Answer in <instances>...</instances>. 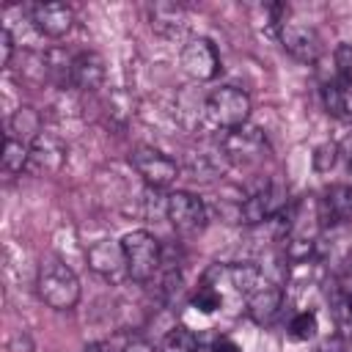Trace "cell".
<instances>
[{
	"label": "cell",
	"instance_id": "cell-1",
	"mask_svg": "<svg viewBox=\"0 0 352 352\" xmlns=\"http://www.w3.org/2000/svg\"><path fill=\"white\" fill-rule=\"evenodd\" d=\"M36 292L44 300V305H50L55 311H72L80 302V280H77L74 270L66 261H60L58 256H47L38 264Z\"/></svg>",
	"mask_w": 352,
	"mask_h": 352
},
{
	"label": "cell",
	"instance_id": "cell-2",
	"mask_svg": "<svg viewBox=\"0 0 352 352\" xmlns=\"http://www.w3.org/2000/svg\"><path fill=\"white\" fill-rule=\"evenodd\" d=\"M121 248H124V261H126V278H132L135 283H148L160 272L162 245L157 242L151 231L138 228V231L124 234Z\"/></svg>",
	"mask_w": 352,
	"mask_h": 352
},
{
	"label": "cell",
	"instance_id": "cell-3",
	"mask_svg": "<svg viewBox=\"0 0 352 352\" xmlns=\"http://www.w3.org/2000/svg\"><path fill=\"white\" fill-rule=\"evenodd\" d=\"M204 113H206L209 124L220 126L223 132L245 126L250 118V96L236 85L214 88L204 102Z\"/></svg>",
	"mask_w": 352,
	"mask_h": 352
},
{
	"label": "cell",
	"instance_id": "cell-4",
	"mask_svg": "<svg viewBox=\"0 0 352 352\" xmlns=\"http://www.w3.org/2000/svg\"><path fill=\"white\" fill-rule=\"evenodd\" d=\"M129 162L132 168L138 170V176L148 184V187H170L176 179H179V165L173 157H168L165 151L154 148V146H138L132 154H129Z\"/></svg>",
	"mask_w": 352,
	"mask_h": 352
},
{
	"label": "cell",
	"instance_id": "cell-5",
	"mask_svg": "<svg viewBox=\"0 0 352 352\" xmlns=\"http://www.w3.org/2000/svg\"><path fill=\"white\" fill-rule=\"evenodd\" d=\"M165 217L179 234H198L206 226V206L190 190H173L165 198Z\"/></svg>",
	"mask_w": 352,
	"mask_h": 352
},
{
	"label": "cell",
	"instance_id": "cell-6",
	"mask_svg": "<svg viewBox=\"0 0 352 352\" xmlns=\"http://www.w3.org/2000/svg\"><path fill=\"white\" fill-rule=\"evenodd\" d=\"M220 151L226 154L228 162H239V165H250V162H258L267 151V140H264V132L256 129V126H236V129H228L223 132V140H220Z\"/></svg>",
	"mask_w": 352,
	"mask_h": 352
},
{
	"label": "cell",
	"instance_id": "cell-7",
	"mask_svg": "<svg viewBox=\"0 0 352 352\" xmlns=\"http://www.w3.org/2000/svg\"><path fill=\"white\" fill-rule=\"evenodd\" d=\"M286 206V187L270 182L261 190H256L253 195L242 198V223L248 226H261L270 223L272 217H278Z\"/></svg>",
	"mask_w": 352,
	"mask_h": 352
},
{
	"label": "cell",
	"instance_id": "cell-8",
	"mask_svg": "<svg viewBox=\"0 0 352 352\" xmlns=\"http://www.w3.org/2000/svg\"><path fill=\"white\" fill-rule=\"evenodd\" d=\"M182 69L198 80V82H206V80H214L217 72H220V55H217V47L198 36V38H190L184 47H182Z\"/></svg>",
	"mask_w": 352,
	"mask_h": 352
},
{
	"label": "cell",
	"instance_id": "cell-9",
	"mask_svg": "<svg viewBox=\"0 0 352 352\" xmlns=\"http://www.w3.org/2000/svg\"><path fill=\"white\" fill-rule=\"evenodd\" d=\"M278 36H280V44L283 50L294 58V60H302V63H314L322 52V38L319 33L311 28V25H300V22H283L278 28Z\"/></svg>",
	"mask_w": 352,
	"mask_h": 352
},
{
	"label": "cell",
	"instance_id": "cell-10",
	"mask_svg": "<svg viewBox=\"0 0 352 352\" xmlns=\"http://www.w3.org/2000/svg\"><path fill=\"white\" fill-rule=\"evenodd\" d=\"M66 162V143L52 135V132H41L33 143H30V160H28V170L38 173V176H50L58 173Z\"/></svg>",
	"mask_w": 352,
	"mask_h": 352
},
{
	"label": "cell",
	"instance_id": "cell-11",
	"mask_svg": "<svg viewBox=\"0 0 352 352\" xmlns=\"http://www.w3.org/2000/svg\"><path fill=\"white\" fill-rule=\"evenodd\" d=\"M85 256H88V267L107 280H118L121 275H126L124 248L116 239H96L94 245H88Z\"/></svg>",
	"mask_w": 352,
	"mask_h": 352
},
{
	"label": "cell",
	"instance_id": "cell-12",
	"mask_svg": "<svg viewBox=\"0 0 352 352\" xmlns=\"http://www.w3.org/2000/svg\"><path fill=\"white\" fill-rule=\"evenodd\" d=\"M30 22L41 36L60 38L74 25V11L66 3H38L30 8Z\"/></svg>",
	"mask_w": 352,
	"mask_h": 352
},
{
	"label": "cell",
	"instance_id": "cell-13",
	"mask_svg": "<svg viewBox=\"0 0 352 352\" xmlns=\"http://www.w3.org/2000/svg\"><path fill=\"white\" fill-rule=\"evenodd\" d=\"M280 308H283V289L275 286V283H264L261 289H256V292L248 297V305H245L250 322H256V324H261V327H264V324H272V322L278 319Z\"/></svg>",
	"mask_w": 352,
	"mask_h": 352
},
{
	"label": "cell",
	"instance_id": "cell-14",
	"mask_svg": "<svg viewBox=\"0 0 352 352\" xmlns=\"http://www.w3.org/2000/svg\"><path fill=\"white\" fill-rule=\"evenodd\" d=\"M322 226L327 223H349L352 220V184H333L316 204Z\"/></svg>",
	"mask_w": 352,
	"mask_h": 352
},
{
	"label": "cell",
	"instance_id": "cell-15",
	"mask_svg": "<svg viewBox=\"0 0 352 352\" xmlns=\"http://www.w3.org/2000/svg\"><path fill=\"white\" fill-rule=\"evenodd\" d=\"M107 69L99 52H80L72 58V85L80 91H99L104 85Z\"/></svg>",
	"mask_w": 352,
	"mask_h": 352
},
{
	"label": "cell",
	"instance_id": "cell-16",
	"mask_svg": "<svg viewBox=\"0 0 352 352\" xmlns=\"http://www.w3.org/2000/svg\"><path fill=\"white\" fill-rule=\"evenodd\" d=\"M220 278H226L228 280V286L236 292V294H245V297H250L256 289H261L267 280H264V275H261V267H256V264H250V261H239V264H214L212 267Z\"/></svg>",
	"mask_w": 352,
	"mask_h": 352
},
{
	"label": "cell",
	"instance_id": "cell-17",
	"mask_svg": "<svg viewBox=\"0 0 352 352\" xmlns=\"http://www.w3.org/2000/svg\"><path fill=\"white\" fill-rule=\"evenodd\" d=\"M41 132H44L41 129V113L36 107L19 104L11 113V118H8V138H16V140H22V143L30 146Z\"/></svg>",
	"mask_w": 352,
	"mask_h": 352
},
{
	"label": "cell",
	"instance_id": "cell-18",
	"mask_svg": "<svg viewBox=\"0 0 352 352\" xmlns=\"http://www.w3.org/2000/svg\"><path fill=\"white\" fill-rule=\"evenodd\" d=\"M226 168H228V160L223 151H198V154H190L187 160V173L195 182H212L223 176Z\"/></svg>",
	"mask_w": 352,
	"mask_h": 352
},
{
	"label": "cell",
	"instance_id": "cell-19",
	"mask_svg": "<svg viewBox=\"0 0 352 352\" xmlns=\"http://www.w3.org/2000/svg\"><path fill=\"white\" fill-rule=\"evenodd\" d=\"M324 110L338 121H352V88L346 82H324L322 85Z\"/></svg>",
	"mask_w": 352,
	"mask_h": 352
},
{
	"label": "cell",
	"instance_id": "cell-20",
	"mask_svg": "<svg viewBox=\"0 0 352 352\" xmlns=\"http://www.w3.org/2000/svg\"><path fill=\"white\" fill-rule=\"evenodd\" d=\"M184 8L182 6H173V3H160L154 6V14H151V28L162 36H182L187 22H184Z\"/></svg>",
	"mask_w": 352,
	"mask_h": 352
},
{
	"label": "cell",
	"instance_id": "cell-21",
	"mask_svg": "<svg viewBox=\"0 0 352 352\" xmlns=\"http://www.w3.org/2000/svg\"><path fill=\"white\" fill-rule=\"evenodd\" d=\"M330 314H333L338 338L352 341V297L346 292H341V286H336L330 294Z\"/></svg>",
	"mask_w": 352,
	"mask_h": 352
},
{
	"label": "cell",
	"instance_id": "cell-22",
	"mask_svg": "<svg viewBox=\"0 0 352 352\" xmlns=\"http://www.w3.org/2000/svg\"><path fill=\"white\" fill-rule=\"evenodd\" d=\"M198 346H201L198 336H195L190 327L176 324V327H170V330L165 333L160 352H198Z\"/></svg>",
	"mask_w": 352,
	"mask_h": 352
},
{
	"label": "cell",
	"instance_id": "cell-23",
	"mask_svg": "<svg viewBox=\"0 0 352 352\" xmlns=\"http://www.w3.org/2000/svg\"><path fill=\"white\" fill-rule=\"evenodd\" d=\"M28 160H30V146L16 140V138H6L3 146V170L6 173H22L28 170Z\"/></svg>",
	"mask_w": 352,
	"mask_h": 352
},
{
	"label": "cell",
	"instance_id": "cell-24",
	"mask_svg": "<svg viewBox=\"0 0 352 352\" xmlns=\"http://www.w3.org/2000/svg\"><path fill=\"white\" fill-rule=\"evenodd\" d=\"M190 305L198 311V314H214L220 305H223V292L209 286V283H201L195 289V294L190 297Z\"/></svg>",
	"mask_w": 352,
	"mask_h": 352
},
{
	"label": "cell",
	"instance_id": "cell-25",
	"mask_svg": "<svg viewBox=\"0 0 352 352\" xmlns=\"http://www.w3.org/2000/svg\"><path fill=\"white\" fill-rule=\"evenodd\" d=\"M316 330H319V322H316V314L314 311H300L289 322V336L294 341H308V338L316 336Z\"/></svg>",
	"mask_w": 352,
	"mask_h": 352
},
{
	"label": "cell",
	"instance_id": "cell-26",
	"mask_svg": "<svg viewBox=\"0 0 352 352\" xmlns=\"http://www.w3.org/2000/svg\"><path fill=\"white\" fill-rule=\"evenodd\" d=\"M338 154H341V148H338L336 143H322V146H316L314 154H311L314 170H316V173H330V170L336 168V162H338Z\"/></svg>",
	"mask_w": 352,
	"mask_h": 352
},
{
	"label": "cell",
	"instance_id": "cell-27",
	"mask_svg": "<svg viewBox=\"0 0 352 352\" xmlns=\"http://www.w3.org/2000/svg\"><path fill=\"white\" fill-rule=\"evenodd\" d=\"M336 69L341 82H346L352 88V44H338L336 47Z\"/></svg>",
	"mask_w": 352,
	"mask_h": 352
},
{
	"label": "cell",
	"instance_id": "cell-28",
	"mask_svg": "<svg viewBox=\"0 0 352 352\" xmlns=\"http://www.w3.org/2000/svg\"><path fill=\"white\" fill-rule=\"evenodd\" d=\"M0 50H3L0 63H3V69H8L11 66V58H14V36H11L8 25H3V30H0Z\"/></svg>",
	"mask_w": 352,
	"mask_h": 352
},
{
	"label": "cell",
	"instance_id": "cell-29",
	"mask_svg": "<svg viewBox=\"0 0 352 352\" xmlns=\"http://www.w3.org/2000/svg\"><path fill=\"white\" fill-rule=\"evenodd\" d=\"M121 352H157V349H154V344H151L148 338H143V336H129V338L124 341Z\"/></svg>",
	"mask_w": 352,
	"mask_h": 352
},
{
	"label": "cell",
	"instance_id": "cell-30",
	"mask_svg": "<svg viewBox=\"0 0 352 352\" xmlns=\"http://www.w3.org/2000/svg\"><path fill=\"white\" fill-rule=\"evenodd\" d=\"M316 352H349V346H346V341H344V338H338V336H336V338H327Z\"/></svg>",
	"mask_w": 352,
	"mask_h": 352
},
{
	"label": "cell",
	"instance_id": "cell-31",
	"mask_svg": "<svg viewBox=\"0 0 352 352\" xmlns=\"http://www.w3.org/2000/svg\"><path fill=\"white\" fill-rule=\"evenodd\" d=\"M212 352H242L231 338H226V336H220V338H214V344H212Z\"/></svg>",
	"mask_w": 352,
	"mask_h": 352
},
{
	"label": "cell",
	"instance_id": "cell-32",
	"mask_svg": "<svg viewBox=\"0 0 352 352\" xmlns=\"http://www.w3.org/2000/svg\"><path fill=\"white\" fill-rule=\"evenodd\" d=\"M344 157H346V170L352 173V138H346L344 143Z\"/></svg>",
	"mask_w": 352,
	"mask_h": 352
},
{
	"label": "cell",
	"instance_id": "cell-33",
	"mask_svg": "<svg viewBox=\"0 0 352 352\" xmlns=\"http://www.w3.org/2000/svg\"><path fill=\"white\" fill-rule=\"evenodd\" d=\"M82 352H107V344H91V346H85Z\"/></svg>",
	"mask_w": 352,
	"mask_h": 352
},
{
	"label": "cell",
	"instance_id": "cell-34",
	"mask_svg": "<svg viewBox=\"0 0 352 352\" xmlns=\"http://www.w3.org/2000/svg\"><path fill=\"white\" fill-rule=\"evenodd\" d=\"M344 278L352 280V256H349V261H346V272H344Z\"/></svg>",
	"mask_w": 352,
	"mask_h": 352
},
{
	"label": "cell",
	"instance_id": "cell-35",
	"mask_svg": "<svg viewBox=\"0 0 352 352\" xmlns=\"http://www.w3.org/2000/svg\"><path fill=\"white\" fill-rule=\"evenodd\" d=\"M346 346H349V352H352V341H346Z\"/></svg>",
	"mask_w": 352,
	"mask_h": 352
}]
</instances>
